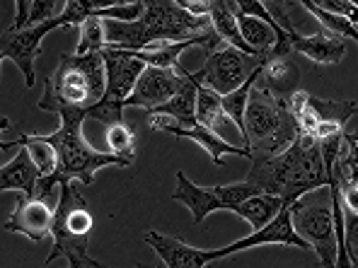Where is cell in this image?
I'll list each match as a JSON object with an SVG mask.
<instances>
[{
	"mask_svg": "<svg viewBox=\"0 0 358 268\" xmlns=\"http://www.w3.org/2000/svg\"><path fill=\"white\" fill-rule=\"evenodd\" d=\"M247 181L255 184L262 193L281 196L288 206L305 196L329 186V174L324 170L320 143L300 133L291 148L271 160H252Z\"/></svg>",
	"mask_w": 358,
	"mask_h": 268,
	"instance_id": "6da1fadb",
	"label": "cell"
},
{
	"mask_svg": "<svg viewBox=\"0 0 358 268\" xmlns=\"http://www.w3.org/2000/svg\"><path fill=\"white\" fill-rule=\"evenodd\" d=\"M61 126L56 133H34L39 135L41 140L51 145L59 155V170L51 177H41L39 184H36V193L34 198H41V201H49L54 186H63V184L71 181H83V184H92L97 170L109 165L117 167H129L131 162L124 160V157H117L112 152H99L94 150L92 145L83 138V124L87 119V112H80V109H63L59 114Z\"/></svg>",
	"mask_w": 358,
	"mask_h": 268,
	"instance_id": "7a4b0ae2",
	"label": "cell"
},
{
	"mask_svg": "<svg viewBox=\"0 0 358 268\" xmlns=\"http://www.w3.org/2000/svg\"><path fill=\"white\" fill-rule=\"evenodd\" d=\"M107 94V70L102 54H61L59 68L46 77L44 94L36 102L41 112L61 114L63 109L87 112Z\"/></svg>",
	"mask_w": 358,
	"mask_h": 268,
	"instance_id": "3957f363",
	"label": "cell"
},
{
	"mask_svg": "<svg viewBox=\"0 0 358 268\" xmlns=\"http://www.w3.org/2000/svg\"><path fill=\"white\" fill-rule=\"evenodd\" d=\"M300 135L298 121L288 109L286 99L273 94L264 82L257 80L250 92L245 114V143L252 160H271L291 148Z\"/></svg>",
	"mask_w": 358,
	"mask_h": 268,
	"instance_id": "277c9868",
	"label": "cell"
},
{
	"mask_svg": "<svg viewBox=\"0 0 358 268\" xmlns=\"http://www.w3.org/2000/svg\"><path fill=\"white\" fill-rule=\"evenodd\" d=\"M94 220L87 208V201L76 184H63L59 186V201H56V218L51 239L54 249L46 256V266L54 264L56 259H80L87 256V239Z\"/></svg>",
	"mask_w": 358,
	"mask_h": 268,
	"instance_id": "5b68a950",
	"label": "cell"
},
{
	"mask_svg": "<svg viewBox=\"0 0 358 268\" xmlns=\"http://www.w3.org/2000/svg\"><path fill=\"white\" fill-rule=\"evenodd\" d=\"M257 193L262 191L247 179L245 181L225 184V186H196L184 172H177V188L172 193V198L192 210V220L199 225L213 210H235L242 201L257 196Z\"/></svg>",
	"mask_w": 358,
	"mask_h": 268,
	"instance_id": "8992f818",
	"label": "cell"
},
{
	"mask_svg": "<svg viewBox=\"0 0 358 268\" xmlns=\"http://www.w3.org/2000/svg\"><path fill=\"white\" fill-rule=\"evenodd\" d=\"M293 210V228L296 232L313 246L322 268H336V230H334V213H331V196L329 201H296Z\"/></svg>",
	"mask_w": 358,
	"mask_h": 268,
	"instance_id": "52a82bcc",
	"label": "cell"
},
{
	"mask_svg": "<svg viewBox=\"0 0 358 268\" xmlns=\"http://www.w3.org/2000/svg\"><path fill=\"white\" fill-rule=\"evenodd\" d=\"M266 63L262 56H247L233 46H220L213 54L206 56L203 66L194 73L199 82H203L220 97H228L230 92L240 89Z\"/></svg>",
	"mask_w": 358,
	"mask_h": 268,
	"instance_id": "ba28073f",
	"label": "cell"
},
{
	"mask_svg": "<svg viewBox=\"0 0 358 268\" xmlns=\"http://www.w3.org/2000/svg\"><path fill=\"white\" fill-rule=\"evenodd\" d=\"M68 27L66 17L59 15V17L49 20L44 24H34V27H27L22 31L15 29H3L0 34V61H13L15 66L20 68V73L24 75V87L31 89L36 82V73H34V61L39 56V46L44 41V36L54 29Z\"/></svg>",
	"mask_w": 358,
	"mask_h": 268,
	"instance_id": "9c48e42d",
	"label": "cell"
},
{
	"mask_svg": "<svg viewBox=\"0 0 358 268\" xmlns=\"http://www.w3.org/2000/svg\"><path fill=\"white\" fill-rule=\"evenodd\" d=\"M187 68H175V70H167V68H155L148 66L143 70V75L138 77L131 97L126 99L124 107H141L145 112H155L162 104H167L172 97L184 87L187 82Z\"/></svg>",
	"mask_w": 358,
	"mask_h": 268,
	"instance_id": "30bf717a",
	"label": "cell"
},
{
	"mask_svg": "<svg viewBox=\"0 0 358 268\" xmlns=\"http://www.w3.org/2000/svg\"><path fill=\"white\" fill-rule=\"evenodd\" d=\"M148 114H150L148 126L152 131H160V133H172V135H177V138L194 140L199 148H203L208 152L210 160H213V165L225 167V155L247 157V160L252 162V155L247 152V148H238V145L228 143V140L220 138V135H215L213 131L206 128V126L196 124V126H192V128H187V126H179L175 119L165 117V114H155V112H148Z\"/></svg>",
	"mask_w": 358,
	"mask_h": 268,
	"instance_id": "8fae6325",
	"label": "cell"
},
{
	"mask_svg": "<svg viewBox=\"0 0 358 268\" xmlns=\"http://www.w3.org/2000/svg\"><path fill=\"white\" fill-rule=\"evenodd\" d=\"M273 8L278 10V20H283V29L288 31V41H291L293 54H303L308 56L313 63L317 66H334V63H341V59L346 56V41L331 36L329 31H317V34L303 36L298 34L296 24L291 22V15H286V3H271Z\"/></svg>",
	"mask_w": 358,
	"mask_h": 268,
	"instance_id": "7c38bea8",
	"label": "cell"
},
{
	"mask_svg": "<svg viewBox=\"0 0 358 268\" xmlns=\"http://www.w3.org/2000/svg\"><path fill=\"white\" fill-rule=\"evenodd\" d=\"M264 244L296 246V249H303V251L313 249V246L296 232V228H293V210L291 206H286L266 228L257 230V232L247 234V237L233 241L230 246H223V249H218V251H220V259H225V256H233V254H238V251L255 249V246H264Z\"/></svg>",
	"mask_w": 358,
	"mask_h": 268,
	"instance_id": "4fadbf2b",
	"label": "cell"
},
{
	"mask_svg": "<svg viewBox=\"0 0 358 268\" xmlns=\"http://www.w3.org/2000/svg\"><path fill=\"white\" fill-rule=\"evenodd\" d=\"M54 218H56V208H51L49 201L22 196L17 201V206H15V213L5 220L3 228L8 232L24 234L31 241H44L51 237Z\"/></svg>",
	"mask_w": 358,
	"mask_h": 268,
	"instance_id": "5bb4252c",
	"label": "cell"
},
{
	"mask_svg": "<svg viewBox=\"0 0 358 268\" xmlns=\"http://www.w3.org/2000/svg\"><path fill=\"white\" fill-rule=\"evenodd\" d=\"M104 59V70H107V94L104 97L112 99V102L126 104V99L131 97L138 77L143 75L145 66L143 61L134 59L129 51H119V49H107L102 51Z\"/></svg>",
	"mask_w": 358,
	"mask_h": 268,
	"instance_id": "9a60e30c",
	"label": "cell"
},
{
	"mask_svg": "<svg viewBox=\"0 0 358 268\" xmlns=\"http://www.w3.org/2000/svg\"><path fill=\"white\" fill-rule=\"evenodd\" d=\"M145 244L160 256L165 268H208L220 259L218 249H196L182 239L160 232H145Z\"/></svg>",
	"mask_w": 358,
	"mask_h": 268,
	"instance_id": "2e32d148",
	"label": "cell"
},
{
	"mask_svg": "<svg viewBox=\"0 0 358 268\" xmlns=\"http://www.w3.org/2000/svg\"><path fill=\"white\" fill-rule=\"evenodd\" d=\"M39 179L41 174L31 162L29 150L20 148L13 162L0 167V191H22L27 198H34Z\"/></svg>",
	"mask_w": 358,
	"mask_h": 268,
	"instance_id": "e0dca14e",
	"label": "cell"
},
{
	"mask_svg": "<svg viewBox=\"0 0 358 268\" xmlns=\"http://www.w3.org/2000/svg\"><path fill=\"white\" fill-rule=\"evenodd\" d=\"M259 80L271 89L278 97H291L298 92L300 85V66L296 61V54L291 56H276V59H266L262 66Z\"/></svg>",
	"mask_w": 358,
	"mask_h": 268,
	"instance_id": "ac0fdd59",
	"label": "cell"
},
{
	"mask_svg": "<svg viewBox=\"0 0 358 268\" xmlns=\"http://www.w3.org/2000/svg\"><path fill=\"white\" fill-rule=\"evenodd\" d=\"M210 22H213L215 34L220 36L225 46H233V49L242 51L247 56H259L257 51H252L250 46L242 39V31L238 24V3L233 0H213V8H210ZM266 59V56H262Z\"/></svg>",
	"mask_w": 358,
	"mask_h": 268,
	"instance_id": "d6986e66",
	"label": "cell"
},
{
	"mask_svg": "<svg viewBox=\"0 0 358 268\" xmlns=\"http://www.w3.org/2000/svg\"><path fill=\"white\" fill-rule=\"evenodd\" d=\"M286 206H288V203L283 201L281 196H271V193H257V196L242 201L240 206L233 210V213L240 215L242 220H247V223L252 225V232H257V230L266 228V225L271 223V220L276 218V215L281 213Z\"/></svg>",
	"mask_w": 358,
	"mask_h": 268,
	"instance_id": "ffe728a7",
	"label": "cell"
},
{
	"mask_svg": "<svg viewBox=\"0 0 358 268\" xmlns=\"http://www.w3.org/2000/svg\"><path fill=\"white\" fill-rule=\"evenodd\" d=\"M155 114H165V117L175 119L179 126H196V80H194L192 73H187V82L179 89L175 97L167 104H162L160 109H155Z\"/></svg>",
	"mask_w": 358,
	"mask_h": 268,
	"instance_id": "44dd1931",
	"label": "cell"
},
{
	"mask_svg": "<svg viewBox=\"0 0 358 268\" xmlns=\"http://www.w3.org/2000/svg\"><path fill=\"white\" fill-rule=\"evenodd\" d=\"M10 148H27L29 150V157L31 162H34V167L39 170L41 177H51L56 170H59V155H56V150L51 148L46 140H41L39 135L34 133H24L20 135L17 140H5L3 143V150H10Z\"/></svg>",
	"mask_w": 358,
	"mask_h": 268,
	"instance_id": "7402d4cb",
	"label": "cell"
},
{
	"mask_svg": "<svg viewBox=\"0 0 358 268\" xmlns=\"http://www.w3.org/2000/svg\"><path fill=\"white\" fill-rule=\"evenodd\" d=\"M238 24L242 31V39L252 51H257L259 56H268V51L278 44V34L271 24H266L259 17H250V15L238 13Z\"/></svg>",
	"mask_w": 358,
	"mask_h": 268,
	"instance_id": "603a6c76",
	"label": "cell"
},
{
	"mask_svg": "<svg viewBox=\"0 0 358 268\" xmlns=\"http://www.w3.org/2000/svg\"><path fill=\"white\" fill-rule=\"evenodd\" d=\"M308 107H310V112L317 117V121L346 126V121L356 114L358 104L351 102V99H320V97H313V94H310Z\"/></svg>",
	"mask_w": 358,
	"mask_h": 268,
	"instance_id": "cb8c5ba5",
	"label": "cell"
},
{
	"mask_svg": "<svg viewBox=\"0 0 358 268\" xmlns=\"http://www.w3.org/2000/svg\"><path fill=\"white\" fill-rule=\"evenodd\" d=\"M259 75H262V68L240 89H235V92H230L228 97H223L225 117H228L235 126H238L242 138H245V114H247V104H250V92H252V87H255V82L259 80Z\"/></svg>",
	"mask_w": 358,
	"mask_h": 268,
	"instance_id": "d4e9b609",
	"label": "cell"
},
{
	"mask_svg": "<svg viewBox=\"0 0 358 268\" xmlns=\"http://www.w3.org/2000/svg\"><path fill=\"white\" fill-rule=\"evenodd\" d=\"M298 8L308 10V13L313 15V17L317 20L320 24H322V29L329 31L331 36H336V39H339V36H346V39H354L356 44H358V29L346 17L331 15V13H327V10L320 8L317 3H310V0H303V3H298Z\"/></svg>",
	"mask_w": 358,
	"mask_h": 268,
	"instance_id": "484cf974",
	"label": "cell"
},
{
	"mask_svg": "<svg viewBox=\"0 0 358 268\" xmlns=\"http://www.w3.org/2000/svg\"><path fill=\"white\" fill-rule=\"evenodd\" d=\"M107 49V31H104V20L99 17H87L85 22L78 27V56L87 54H102Z\"/></svg>",
	"mask_w": 358,
	"mask_h": 268,
	"instance_id": "4316f807",
	"label": "cell"
},
{
	"mask_svg": "<svg viewBox=\"0 0 358 268\" xmlns=\"http://www.w3.org/2000/svg\"><path fill=\"white\" fill-rule=\"evenodd\" d=\"M194 75V73H192ZM196 80V77H194ZM223 97L218 92H213L203 82L196 80V121L206 128H213V124L223 117Z\"/></svg>",
	"mask_w": 358,
	"mask_h": 268,
	"instance_id": "83f0119b",
	"label": "cell"
},
{
	"mask_svg": "<svg viewBox=\"0 0 358 268\" xmlns=\"http://www.w3.org/2000/svg\"><path fill=\"white\" fill-rule=\"evenodd\" d=\"M104 140H107V148L112 155L134 162V157H136V131H134V126H129L126 121L114 124V126H107V135H104Z\"/></svg>",
	"mask_w": 358,
	"mask_h": 268,
	"instance_id": "f1b7e54d",
	"label": "cell"
},
{
	"mask_svg": "<svg viewBox=\"0 0 358 268\" xmlns=\"http://www.w3.org/2000/svg\"><path fill=\"white\" fill-rule=\"evenodd\" d=\"M331 172L358 184V131L344 133V145H341L339 160L334 162V170Z\"/></svg>",
	"mask_w": 358,
	"mask_h": 268,
	"instance_id": "f546056e",
	"label": "cell"
},
{
	"mask_svg": "<svg viewBox=\"0 0 358 268\" xmlns=\"http://www.w3.org/2000/svg\"><path fill=\"white\" fill-rule=\"evenodd\" d=\"M145 13V3H112L94 8V17L99 20H117V22H138Z\"/></svg>",
	"mask_w": 358,
	"mask_h": 268,
	"instance_id": "4dcf8cb0",
	"label": "cell"
},
{
	"mask_svg": "<svg viewBox=\"0 0 358 268\" xmlns=\"http://www.w3.org/2000/svg\"><path fill=\"white\" fill-rule=\"evenodd\" d=\"M124 104L121 102H112V99L104 97L99 104H94L92 109H87V119H94L104 126H114L124 121Z\"/></svg>",
	"mask_w": 358,
	"mask_h": 268,
	"instance_id": "1f68e13d",
	"label": "cell"
},
{
	"mask_svg": "<svg viewBox=\"0 0 358 268\" xmlns=\"http://www.w3.org/2000/svg\"><path fill=\"white\" fill-rule=\"evenodd\" d=\"M66 8V3H56V0H31V17H29V27L34 24H44L49 20L59 17Z\"/></svg>",
	"mask_w": 358,
	"mask_h": 268,
	"instance_id": "d6a6232c",
	"label": "cell"
},
{
	"mask_svg": "<svg viewBox=\"0 0 358 268\" xmlns=\"http://www.w3.org/2000/svg\"><path fill=\"white\" fill-rule=\"evenodd\" d=\"M94 8H97V3H80V0H71V3H66V8H63L61 15L66 17L68 27H80L87 17H92Z\"/></svg>",
	"mask_w": 358,
	"mask_h": 268,
	"instance_id": "836d02e7",
	"label": "cell"
},
{
	"mask_svg": "<svg viewBox=\"0 0 358 268\" xmlns=\"http://www.w3.org/2000/svg\"><path fill=\"white\" fill-rule=\"evenodd\" d=\"M329 177H334L336 184H339L341 203H344V213L346 215H358V184L349 181L346 177L334 174V172H329Z\"/></svg>",
	"mask_w": 358,
	"mask_h": 268,
	"instance_id": "e575fe53",
	"label": "cell"
},
{
	"mask_svg": "<svg viewBox=\"0 0 358 268\" xmlns=\"http://www.w3.org/2000/svg\"><path fill=\"white\" fill-rule=\"evenodd\" d=\"M317 5L331 15L346 17L354 27L358 24V0H320Z\"/></svg>",
	"mask_w": 358,
	"mask_h": 268,
	"instance_id": "d590c367",
	"label": "cell"
},
{
	"mask_svg": "<svg viewBox=\"0 0 358 268\" xmlns=\"http://www.w3.org/2000/svg\"><path fill=\"white\" fill-rule=\"evenodd\" d=\"M346 251H349L351 266L358 268V215H346Z\"/></svg>",
	"mask_w": 358,
	"mask_h": 268,
	"instance_id": "8d00e7d4",
	"label": "cell"
},
{
	"mask_svg": "<svg viewBox=\"0 0 358 268\" xmlns=\"http://www.w3.org/2000/svg\"><path fill=\"white\" fill-rule=\"evenodd\" d=\"M15 8H17V15H15V22L10 29L15 31H22L29 27V17H31V0H17L15 3Z\"/></svg>",
	"mask_w": 358,
	"mask_h": 268,
	"instance_id": "74e56055",
	"label": "cell"
},
{
	"mask_svg": "<svg viewBox=\"0 0 358 268\" xmlns=\"http://www.w3.org/2000/svg\"><path fill=\"white\" fill-rule=\"evenodd\" d=\"M179 3H182L184 10H189V13L196 15V17H208L210 8H213V3H192V0H179Z\"/></svg>",
	"mask_w": 358,
	"mask_h": 268,
	"instance_id": "f35d334b",
	"label": "cell"
},
{
	"mask_svg": "<svg viewBox=\"0 0 358 268\" xmlns=\"http://www.w3.org/2000/svg\"><path fill=\"white\" fill-rule=\"evenodd\" d=\"M71 268H109V266L99 264V261L90 259V256H80V259H73V261H71ZM136 268H143V266H136ZM155 268H165V264H162V266H155Z\"/></svg>",
	"mask_w": 358,
	"mask_h": 268,
	"instance_id": "ab89813d",
	"label": "cell"
}]
</instances>
